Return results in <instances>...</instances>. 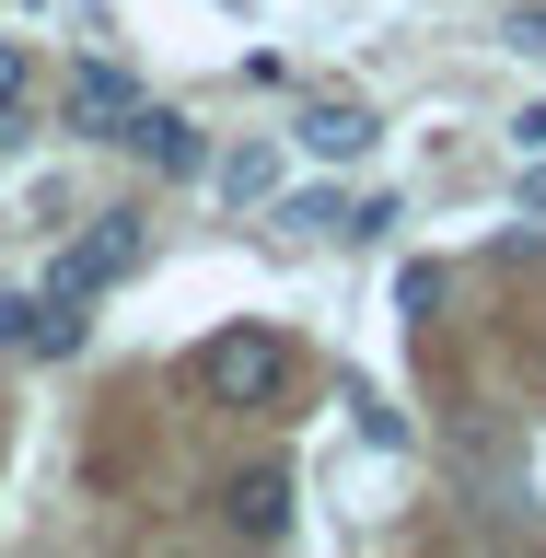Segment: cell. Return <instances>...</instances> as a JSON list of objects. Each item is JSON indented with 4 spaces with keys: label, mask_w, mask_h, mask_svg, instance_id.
<instances>
[{
    "label": "cell",
    "mask_w": 546,
    "mask_h": 558,
    "mask_svg": "<svg viewBox=\"0 0 546 558\" xmlns=\"http://www.w3.org/2000/svg\"><path fill=\"white\" fill-rule=\"evenodd\" d=\"M279 373H291V349H279L268 326H221V338L198 349V396L209 408H268Z\"/></svg>",
    "instance_id": "obj_1"
},
{
    "label": "cell",
    "mask_w": 546,
    "mask_h": 558,
    "mask_svg": "<svg viewBox=\"0 0 546 558\" xmlns=\"http://www.w3.org/2000/svg\"><path fill=\"white\" fill-rule=\"evenodd\" d=\"M139 256H151V221H139V209H105L94 233H82V244L59 256V279H47V291H82V303H94L105 279H129Z\"/></svg>",
    "instance_id": "obj_2"
},
{
    "label": "cell",
    "mask_w": 546,
    "mask_h": 558,
    "mask_svg": "<svg viewBox=\"0 0 546 558\" xmlns=\"http://www.w3.org/2000/svg\"><path fill=\"white\" fill-rule=\"evenodd\" d=\"M221 523H233V535H291V465H244L233 488H221Z\"/></svg>",
    "instance_id": "obj_3"
},
{
    "label": "cell",
    "mask_w": 546,
    "mask_h": 558,
    "mask_svg": "<svg viewBox=\"0 0 546 558\" xmlns=\"http://www.w3.org/2000/svg\"><path fill=\"white\" fill-rule=\"evenodd\" d=\"M129 117H139V82H129V70H105V59H82V70H70V129L117 140Z\"/></svg>",
    "instance_id": "obj_4"
},
{
    "label": "cell",
    "mask_w": 546,
    "mask_h": 558,
    "mask_svg": "<svg viewBox=\"0 0 546 558\" xmlns=\"http://www.w3.org/2000/svg\"><path fill=\"white\" fill-rule=\"evenodd\" d=\"M117 140H129V151H139V163H151V174H198V163H209V140L186 129L174 105H139V117H129V129H117Z\"/></svg>",
    "instance_id": "obj_5"
},
{
    "label": "cell",
    "mask_w": 546,
    "mask_h": 558,
    "mask_svg": "<svg viewBox=\"0 0 546 558\" xmlns=\"http://www.w3.org/2000/svg\"><path fill=\"white\" fill-rule=\"evenodd\" d=\"M303 151H314V163H361V151H373V117H361V105H314Z\"/></svg>",
    "instance_id": "obj_6"
},
{
    "label": "cell",
    "mask_w": 546,
    "mask_h": 558,
    "mask_svg": "<svg viewBox=\"0 0 546 558\" xmlns=\"http://www.w3.org/2000/svg\"><path fill=\"white\" fill-rule=\"evenodd\" d=\"M221 186H233V198H268L279 163H268V151H233V163H221Z\"/></svg>",
    "instance_id": "obj_7"
},
{
    "label": "cell",
    "mask_w": 546,
    "mask_h": 558,
    "mask_svg": "<svg viewBox=\"0 0 546 558\" xmlns=\"http://www.w3.org/2000/svg\"><path fill=\"white\" fill-rule=\"evenodd\" d=\"M523 221H546V151H535V174H523Z\"/></svg>",
    "instance_id": "obj_8"
},
{
    "label": "cell",
    "mask_w": 546,
    "mask_h": 558,
    "mask_svg": "<svg viewBox=\"0 0 546 558\" xmlns=\"http://www.w3.org/2000/svg\"><path fill=\"white\" fill-rule=\"evenodd\" d=\"M0 105H24V59L12 47H0Z\"/></svg>",
    "instance_id": "obj_9"
},
{
    "label": "cell",
    "mask_w": 546,
    "mask_h": 558,
    "mask_svg": "<svg viewBox=\"0 0 546 558\" xmlns=\"http://www.w3.org/2000/svg\"><path fill=\"white\" fill-rule=\"evenodd\" d=\"M0 163H12V129H0Z\"/></svg>",
    "instance_id": "obj_10"
}]
</instances>
